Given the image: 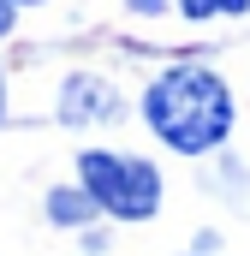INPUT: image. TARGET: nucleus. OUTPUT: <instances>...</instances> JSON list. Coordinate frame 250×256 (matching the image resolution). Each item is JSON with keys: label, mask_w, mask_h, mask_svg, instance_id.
I'll list each match as a JSON object with an SVG mask.
<instances>
[{"label": "nucleus", "mask_w": 250, "mask_h": 256, "mask_svg": "<svg viewBox=\"0 0 250 256\" xmlns=\"http://www.w3.org/2000/svg\"><path fill=\"white\" fill-rule=\"evenodd\" d=\"M12 30H18V6H12V0H0V42H6Z\"/></svg>", "instance_id": "nucleus-7"}, {"label": "nucleus", "mask_w": 250, "mask_h": 256, "mask_svg": "<svg viewBox=\"0 0 250 256\" xmlns=\"http://www.w3.org/2000/svg\"><path fill=\"white\" fill-rule=\"evenodd\" d=\"M0 126H6V66H0Z\"/></svg>", "instance_id": "nucleus-8"}, {"label": "nucleus", "mask_w": 250, "mask_h": 256, "mask_svg": "<svg viewBox=\"0 0 250 256\" xmlns=\"http://www.w3.org/2000/svg\"><path fill=\"white\" fill-rule=\"evenodd\" d=\"M190 256H214V250H190Z\"/></svg>", "instance_id": "nucleus-10"}, {"label": "nucleus", "mask_w": 250, "mask_h": 256, "mask_svg": "<svg viewBox=\"0 0 250 256\" xmlns=\"http://www.w3.org/2000/svg\"><path fill=\"white\" fill-rule=\"evenodd\" d=\"M173 12L185 24H214V18H244L250 0H173Z\"/></svg>", "instance_id": "nucleus-5"}, {"label": "nucleus", "mask_w": 250, "mask_h": 256, "mask_svg": "<svg viewBox=\"0 0 250 256\" xmlns=\"http://www.w3.org/2000/svg\"><path fill=\"white\" fill-rule=\"evenodd\" d=\"M72 173H78V185L90 191L96 214L114 220V226H149V220L161 214V202H167L161 167H155L149 155H137V149L90 143V149H78Z\"/></svg>", "instance_id": "nucleus-2"}, {"label": "nucleus", "mask_w": 250, "mask_h": 256, "mask_svg": "<svg viewBox=\"0 0 250 256\" xmlns=\"http://www.w3.org/2000/svg\"><path fill=\"white\" fill-rule=\"evenodd\" d=\"M137 120L143 131L167 149V155H185V161H202L214 149L232 143V126H238V96L232 84L202 60H173L161 66L143 90H137Z\"/></svg>", "instance_id": "nucleus-1"}, {"label": "nucleus", "mask_w": 250, "mask_h": 256, "mask_svg": "<svg viewBox=\"0 0 250 256\" xmlns=\"http://www.w3.org/2000/svg\"><path fill=\"white\" fill-rule=\"evenodd\" d=\"M42 220L60 226V232H90L102 214H96V202H90V191L78 179H66V185H48L42 191Z\"/></svg>", "instance_id": "nucleus-4"}, {"label": "nucleus", "mask_w": 250, "mask_h": 256, "mask_svg": "<svg viewBox=\"0 0 250 256\" xmlns=\"http://www.w3.org/2000/svg\"><path fill=\"white\" fill-rule=\"evenodd\" d=\"M12 6H18V12H24V6H30V12H36V6H48V0H12Z\"/></svg>", "instance_id": "nucleus-9"}, {"label": "nucleus", "mask_w": 250, "mask_h": 256, "mask_svg": "<svg viewBox=\"0 0 250 256\" xmlns=\"http://www.w3.org/2000/svg\"><path fill=\"white\" fill-rule=\"evenodd\" d=\"M125 90L108 78V72H96V66H72L60 78V90H54V120H60L66 131H108L125 120Z\"/></svg>", "instance_id": "nucleus-3"}, {"label": "nucleus", "mask_w": 250, "mask_h": 256, "mask_svg": "<svg viewBox=\"0 0 250 256\" xmlns=\"http://www.w3.org/2000/svg\"><path fill=\"white\" fill-rule=\"evenodd\" d=\"M120 6L131 18H167V12H173V0H120Z\"/></svg>", "instance_id": "nucleus-6"}]
</instances>
